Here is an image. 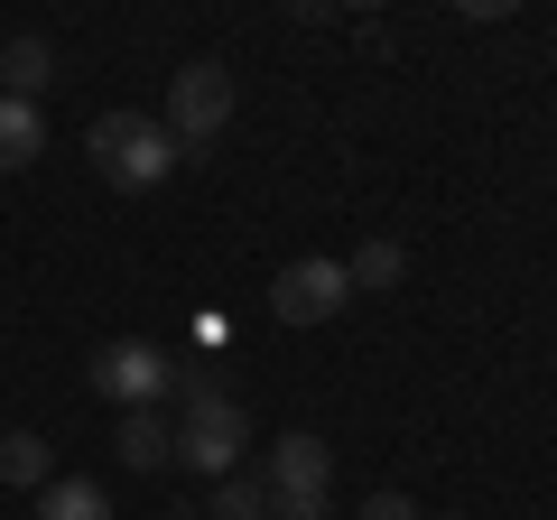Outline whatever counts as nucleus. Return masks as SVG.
Returning <instances> with one entry per match:
<instances>
[{"label":"nucleus","mask_w":557,"mask_h":520,"mask_svg":"<svg viewBox=\"0 0 557 520\" xmlns=\"http://www.w3.org/2000/svg\"><path fill=\"white\" fill-rule=\"evenodd\" d=\"M177 465H196V474H242V446H251V419H242V400L223 391L214 372H177Z\"/></svg>","instance_id":"1"},{"label":"nucleus","mask_w":557,"mask_h":520,"mask_svg":"<svg viewBox=\"0 0 557 520\" xmlns=\"http://www.w3.org/2000/svg\"><path fill=\"white\" fill-rule=\"evenodd\" d=\"M84 149H94V177H112L121 196H149V186L177 168L168 121H149V112H102L94 131H84Z\"/></svg>","instance_id":"2"},{"label":"nucleus","mask_w":557,"mask_h":520,"mask_svg":"<svg viewBox=\"0 0 557 520\" xmlns=\"http://www.w3.org/2000/svg\"><path fill=\"white\" fill-rule=\"evenodd\" d=\"M168 391H177V362H168L149 335L94 344V400H112V409H168Z\"/></svg>","instance_id":"3"},{"label":"nucleus","mask_w":557,"mask_h":520,"mask_svg":"<svg viewBox=\"0 0 557 520\" xmlns=\"http://www.w3.org/2000/svg\"><path fill=\"white\" fill-rule=\"evenodd\" d=\"M223 121H233V75H223L214 57L177 65V75H168V140H214Z\"/></svg>","instance_id":"4"},{"label":"nucleus","mask_w":557,"mask_h":520,"mask_svg":"<svg viewBox=\"0 0 557 520\" xmlns=\"http://www.w3.org/2000/svg\"><path fill=\"white\" fill-rule=\"evenodd\" d=\"M344 298H354L344 260H288V270L270 280V317H278V325H325Z\"/></svg>","instance_id":"5"},{"label":"nucleus","mask_w":557,"mask_h":520,"mask_svg":"<svg viewBox=\"0 0 557 520\" xmlns=\"http://www.w3.org/2000/svg\"><path fill=\"white\" fill-rule=\"evenodd\" d=\"M260 483H270V502H325V483H335V456H325L317 428H298V437H278L270 456H260Z\"/></svg>","instance_id":"6"},{"label":"nucleus","mask_w":557,"mask_h":520,"mask_svg":"<svg viewBox=\"0 0 557 520\" xmlns=\"http://www.w3.org/2000/svg\"><path fill=\"white\" fill-rule=\"evenodd\" d=\"M112 456L131 465V474H159V465L177 456V428H168V409H121V428H112Z\"/></svg>","instance_id":"7"},{"label":"nucleus","mask_w":557,"mask_h":520,"mask_svg":"<svg viewBox=\"0 0 557 520\" xmlns=\"http://www.w3.org/2000/svg\"><path fill=\"white\" fill-rule=\"evenodd\" d=\"M0 84H10L20 102H38L47 84H57V47H47V38H10V47H0Z\"/></svg>","instance_id":"8"},{"label":"nucleus","mask_w":557,"mask_h":520,"mask_svg":"<svg viewBox=\"0 0 557 520\" xmlns=\"http://www.w3.org/2000/svg\"><path fill=\"white\" fill-rule=\"evenodd\" d=\"M38 149H47V121H38V102L0 94V168H28Z\"/></svg>","instance_id":"9"},{"label":"nucleus","mask_w":557,"mask_h":520,"mask_svg":"<svg viewBox=\"0 0 557 520\" xmlns=\"http://www.w3.org/2000/svg\"><path fill=\"white\" fill-rule=\"evenodd\" d=\"M0 483H20V493H47V483H57V465H47V437L10 428V437H0Z\"/></svg>","instance_id":"10"},{"label":"nucleus","mask_w":557,"mask_h":520,"mask_svg":"<svg viewBox=\"0 0 557 520\" xmlns=\"http://www.w3.org/2000/svg\"><path fill=\"white\" fill-rule=\"evenodd\" d=\"M38 520H112V502H102L84 474H57V483L38 493Z\"/></svg>","instance_id":"11"},{"label":"nucleus","mask_w":557,"mask_h":520,"mask_svg":"<svg viewBox=\"0 0 557 520\" xmlns=\"http://www.w3.org/2000/svg\"><path fill=\"white\" fill-rule=\"evenodd\" d=\"M344 280H354V288H399V280H409V251L381 233V242H362V251L344 260Z\"/></svg>","instance_id":"12"},{"label":"nucleus","mask_w":557,"mask_h":520,"mask_svg":"<svg viewBox=\"0 0 557 520\" xmlns=\"http://www.w3.org/2000/svg\"><path fill=\"white\" fill-rule=\"evenodd\" d=\"M214 520H270V483L260 474H223L214 483Z\"/></svg>","instance_id":"13"},{"label":"nucleus","mask_w":557,"mask_h":520,"mask_svg":"<svg viewBox=\"0 0 557 520\" xmlns=\"http://www.w3.org/2000/svg\"><path fill=\"white\" fill-rule=\"evenodd\" d=\"M362 520H418V502L409 493H372V502H362Z\"/></svg>","instance_id":"14"},{"label":"nucleus","mask_w":557,"mask_h":520,"mask_svg":"<svg viewBox=\"0 0 557 520\" xmlns=\"http://www.w3.org/2000/svg\"><path fill=\"white\" fill-rule=\"evenodd\" d=\"M270 520H335L325 502H270Z\"/></svg>","instance_id":"15"}]
</instances>
